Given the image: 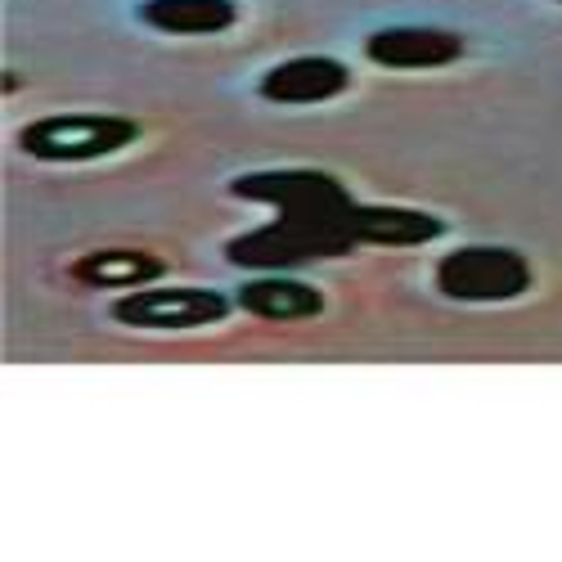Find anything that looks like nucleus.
Returning <instances> with one entry per match:
<instances>
[{
    "instance_id": "nucleus-9",
    "label": "nucleus",
    "mask_w": 562,
    "mask_h": 562,
    "mask_svg": "<svg viewBox=\"0 0 562 562\" xmlns=\"http://www.w3.org/2000/svg\"><path fill=\"white\" fill-rule=\"evenodd\" d=\"M356 248H428L446 234V221L424 207L396 203H356L347 216Z\"/></svg>"
},
{
    "instance_id": "nucleus-8",
    "label": "nucleus",
    "mask_w": 562,
    "mask_h": 562,
    "mask_svg": "<svg viewBox=\"0 0 562 562\" xmlns=\"http://www.w3.org/2000/svg\"><path fill=\"white\" fill-rule=\"evenodd\" d=\"M234 302L252 319H270V324H293V319L302 324V319H319L329 311L324 289L306 284V279H297L289 270H257L252 279H244V284L234 289Z\"/></svg>"
},
{
    "instance_id": "nucleus-7",
    "label": "nucleus",
    "mask_w": 562,
    "mask_h": 562,
    "mask_svg": "<svg viewBox=\"0 0 562 562\" xmlns=\"http://www.w3.org/2000/svg\"><path fill=\"white\" fill-rule=\"evenodd\" d=\"M351 90V68L334 55H293L279 59L257 77V95L266 104L306 109V104H329Z\"/></svg>"
},
{
    "instance_id": "nucleus-11",
    "label": "nucleus",
    "mask_w": 562,
    "mask_h": 562,
    "mask_svg": "<svg viewBox=\"0 0 562 562\" xmlns=\"http://www.w3.org/2000/svg\"><path fill=\"white\" fill-rule=\"evenodd\" d=\"M135 23L162 36H221L239 23L234 0H139Z\"/></svg>"
},
{
    "instance_id": "nucleus-2",
    "label": "nucleus",
    "mask_w": 562,
    "mask_h": 562,
    "mask_svg": "<svg viewBox=\"0 0 562 562\" xmlns=\"http://www.w3.org/2000/svg\"><path fill=\"white\" fill-rule=\"evenodd\" d=\"M145 135L135 117L122 113H55V117H36L19 126V149L36 162H100L122 149H131Z\"/></svg>"
},
{
    "instance_id": "nucleus-5",
    "label": "nucleus",
    "mask_w": 562,
    "mask_h": 562,
    "mask_svg": "<svg viewBox=\"0 0 562 562\" xmlns=\"http://www.w3.org/2000/svg\"><path fill=\"white\" fill-rule=\"evenodd\" d=\"M234 203H261L274 212H351V190L315 167H270V171H244L225 190Z\"/></svg>"
},
{
    "instance_id": "nucleus-12",
    "label": "nucleus",
    "mask_w": 562,
    "mask_h": 562,
    "mask_svg": "<svg viewBox=\"0 0 562 562\" xmlns=\"http://www.w3.org/2000/svg\"><path fill=\"white\" fill-rule=\"evenodd\" d=\"M558 5H562V0H558Z\"/></svg>"
},
{
    "instance_id": "nucleus-1",
    "label": "nucleus",
    "mask_w": 562,
    "mask_h": 562,
    "mask_svg": "<svg viewBox=\"0 0 562 562\" xmlns=\"http://www.w3.org/2000/svg\"><path fill=\"white\" fill-rule=\"evenodd\" d=\"M351 212H274L270 225L244 229L225 244V261L239 270H293L311 261H334L356 248Z\"/></svg>"
},
{
    "instance_id": "nucleus-10",
    "label": "nucleus",
    "mask_w": 562,
    "mask_h": 562,
    "mask_svg": "<svg viewBox=\"0 0 562 562\" xmlns=\"http://www.w3.org/2000/svg\"><path fill=\"white\" fill-rule=\"evenodd\" d=\"M171 266L158 252H139V248H100L72 261V279L86 289L100 293H131V289H149L167 274Z\"/></svg>"
},
{
    "instance_id": "nucleus-3",
    "label": "nucleus",
    "mask_w": 562,
    "mask_h": 562,
    "mask_svg": "<svg viewBox=\"0 0 562 562\" xmlns=\"http://www.w3.org/2000/svg\"><path fill=\"white\" fill-rule=\"evenodd\" d=\"M432 284L446 302L459 306H495V302H518L531 293L536 274L531 261L518 248L504 244H463L446 252L432 270Z\"/></svg>"
},
{
    "instance_id": "nucleus-6",
    "label": "nucleus",
    "mask_w": 562,
    "mask_h": 562,
    "mask_svg": "<svg viewBox=\"0 0 562 562\" xmlns=\"http://www.w3.org/2000/svg\"><path fill=\"white\" fill-rule=\"evenodd\" d=\"M468 55V41L450 27L424 23H392L364 36V59L387 72H437Z\"/></svg>"
},
{
    "instance_id": "nucleus-4",
    "label": "nucleus",
    "mask_w": 562,
    "mask_h": 562,
    "mask_svg": "<svg viewBox=\"0 0 562 562\" xmlns=\"http://www.w3.org/2000/svg\"><path fill=\"white\" fill-rule=\"evenodd\" d=\"M239 302L234 293L221 289H131L117 293V302L109 306V315L126 329H145V334H194V329H212L225 324Z\"/></svg>"
}]
</instances>
